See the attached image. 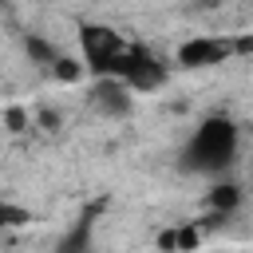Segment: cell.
<instances>
[{"label": "cell", "instance_id": "6da1fadb", "mask_svg": "<svg viewBox=\"0 0 253 253\" xmlns=\"http://www.w3.org/2000/svg\"><path fill=\"white\" fill-rule=\"evenodd\" d=\"M237 150H241V126L229 115H206L186 138L178 162L198 178H221L237 162Z\"/></svg>", "mask_w": 253, "mask_h": 253}, {"label": "cell", "instance_id": "7a4b0ae2", "mask_svg": "<svg viewBox=\"0 0 253 253\" xmlns=\"http://www.w3.org/2000/svg\"><path fill=\"white\" fill-rule=\"evenodd\" d=\"M79 51H83V67L99 75H115L123 51H126V40L111 28V24H83L79 28Z\"/></svg>", "mask_w": 253, "mask_h": 253}, {"label": "cell", "instance_id": "3957f363", "mask_svg": "<svg viewBox=\"0 0 253 253\" xmlns=\"http://www.w3.org/2000/svg\"><path fill=\"white\" fill-rule=\"evenodd\" d=\"M115 79H123L134 95H146V91H158L166 83V63L146 47V43H130L126 40V51L115 67Z\"/></svg>", "mask_w": 253, "mask_h": 253}, {"label": "cell", "instance_id": "277c9868", "mask_svg": "<svg viewBox=\"0 0 253 253\" xmlns=\"http://www.w3.org/2000/svg\"><path fill=\"white\" fill-rule=\"evenodd\" d=\"M87 107L103 119H130L134 115V91L115 75H99L87 87Z\"/></svg>", "mask_w": 253, "mask_h": 253}, {"label": "cell", "instance_id": "5b68a950", "mask_svg": "<svg viewBox=\"0 0 253 253\" xmlns=\"http://www.w3.org/2000/svg\"><path fill=\"white\" fill-rule=\"evenodd\" d=\"M249 40H225V36H194L178 47V67H213L221 59H229L233 51H249Z\"/></svg>", "mask_w": 253, "mask_h": 253}, {"label": "cell", "instance_id": "8992f818", "mask_svg": "<svg viewBox=\"0 0 253 253\" xmlns=\"http://www.w3.org/2000/svg\"><path fill=\"white\" fill-rule=\"evenodd\" d=\"M206 206H210L213 213H221V217H225V213H233V210L241 206V190H237V186H229V182H221V186H213V190L206 194Z\"/></svg>", "mask_w": 253, "mask_h": 253}, {"label": "cell", "instance_id": "52a82bcc", "mask_svg": "<svg viewBox=\"0 0 253 253\" xmlns=\"http://www.w3.org/2000/svg\"><path fill=\"white\" fill-rule=\"evenodd\" d=\"M198 241H202V229L198 225H178V229H166L162 233V245L170 253H190V249H198Z\"/></svg>", "mask_w": 253, "mask_h": 253}, {"label": "cell", "instance_id": "ba28073f", "mask_svg": "<svg viewBox=\"0 0 253 253\" xmlns=\"http://www.w3.org/2000/svg\"><path fill=\"white\" fill-rule=\"evenodd\" d=\"M51 71H55V79H59V83H79L87 67H83V59H55V63H51Z\"/></svg>", "mask_w": 253, "mask_h": 253}]
</instances>
